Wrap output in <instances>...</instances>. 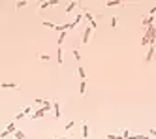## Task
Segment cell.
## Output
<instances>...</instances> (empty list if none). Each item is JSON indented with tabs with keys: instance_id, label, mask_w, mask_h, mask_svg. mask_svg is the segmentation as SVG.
I'll use <instances>...</instances> for the list:
<instances>
[{
	"instance_id": "cell-28",
	"label": "cell",
	"mask_w": 156,
	"mask_h": 139,
	"mask_svg": "<svg viewBox=\"0 0 156 139\" xmlns=\"http://www.w3.org/2000/svg\"><path fill=\"white\" fill-rule=\"evenodd\" d=\"M55 139H68V136H60V137H55Z\"/></svg>"
},
{
	"instance_id": "cell-11",
	"label": "cell",
	"mask_w": 156,
	"mask_h": 139,
	"mask_svg": "<svg viewBox=\"0 0 156 139\" xmlns=\"http://www.w3.org/2000/svg\"><path fill=\"white\" fill-rule=\"evenodd\" d=\"M79 94H81V96H85V94H87V81L79 83Z\"/></svg>"
},
{
	"instance_id": "cell-6",
	"label": "cell",
	"mask_w": 156,
	"mask_h": 139,
	"mask_svg": "<svg viewBox=\"0 0 156 139\" xmlns=\"http://www.w3.org/2000/svg\"><path fill=\"white\" fill-rule=\"evenodd\" d=\"M145 60H147V62L154 60V45L149 47V51H147V55H145Z\"/></svg>"
},
{
	"instance_id": "cell-8",
	"label": "cell",
	"mask_w": 156,
	"mask_h": 139,
	"mask_svg": "<svg viewBox=\"0 0 156 139\" xmlns=\"http://www.w3.org/2000/svg\"><path fill=\"white\" fill-rule=\"evenodd\" d=\"M0 89H19L17 83H0Z\"/></svg>"
},
{
	"instance_id": "cell-14",
	"label": "cell",
	"mask_w": 156,
	"mask_h": 139,
	"mask_svg": "<svg viewBox=\"0 0 156 139\" xmlns=\"http://www.w3.org/2000/svg\"><path fill=\"white\" fill-rule=\"evenodd\" d=\"M77 75H79V77H81V79H83V81H85V77H87V73H85V68H83V66H79V68H77Z\"/></svg>"
},
{
	"instance_id": "cell-19",
	"label": "cell",
	"mask_w": 156,
	"mask_h": 139,
	"mask_svg": "<svg viewBox=\"0 0 156 139\" xmlns=\"http://www.w3.org/2000/svg\"><path fill=\"white\" fill-rule=\"evenodd\" d=\"M105 139H122V136H117V133H105Z\"/></svg>"
},
{
	"instance_id": "cell-16",
	"label": "cell",
	"mask_w": 156,
	"mask_h": 139,
	"mask_svg": "<svg viewBox=\"0 0 156 139\" xmlns=\"http://www.w3.org/2000/svg\"><path fill=\"white\" fill-rule=\"evenodd\" d=\"M43 26H45V28H57V25H55V23H51V21H43Z\"/></svg>"
},
{
	"instance_id": "cell-24",
	"label": "cell",
	"mask_w": 156,
	"mask_h": 139,
	"mask_svg": "<svg viewBox=\"0 0 156 139\" xmlns=\"http://www.w3.org/2000/svg\"><path fill=\"white\" fill-rule=\"evenodd\" d=\"M49 6H51L49 2H42V4H40V10H45V8H49Z\"/></svg>"
},
{
	"instance_id": "cell-10",
	"label": "cell",
	"mask_w": 156,
	"mask_h": 139,
	"mask_svg": "<svg viewBox=\"0 0 156 139\" xmlns=\"http://www.w3.org/2000/svg\"><path fill=\"white\" fill-rule=\"evenodd\" d=\"M83 139H89V122L83 120Z\"/></svg>"
},
{
	"instance_id": "cell-21",
	"label": "cell",
	"mask_w": 156,
	"mask_h": 139,
	"mask_svg": "<svg viewBox=\"0 0 156 139\" xmlns=\"http://www.w3.org/2000/svg\"><path fill=\"white\" fill-rule=\"evenodd\" d=\"M25 6H28V2H17L15 4V10H23Z\"/></svg>"
},
{
	"instance_id": "cell-2",
	"label": "cell",
	"mask_w": 156,
	"mask_h": 139,
	"mask_svg": "<svg viewBox=\"0 0 156 139\" xmlns=\"http://www.w3.org/2000/svg\"><path fill=\"white\" fill-rule=\"evenodd\" d=\"M92 32H94V30L90 28V26H85V30H83V38H81V45H87V43H89Z\"/></svg>"
},
{
	"instance_id": "cell-17",
	"label": "cell",
	"mask_w": 156,
	"mask_h": 139,
	"mask_svg": "<svg viewBox=\"0 0 156 139\" xmlns=\"http://www.w3.org/2000/svg\"><path fill=\"white\" fill-rule=\"evenodd\" d=\"M75 126V120H70V122H66V126H64V130H66V132H70L71 128H73Z\"/></svg>"
},
{
	"instance_id": "cell-20",
	"label": "cell",
	"mask_w": 156,
	"mask_h": 139,
	"mask_svg": "<svg viewBox=\"0 0 156 139\" xmlns=\"http://www.w3.org/2000/svg\"><path fill=\"white\" fill-rule=\"evenodd\" d=\"M23 115H25V117L26 115H32V105H26L25 109H23Z\"/></svg>"
},
{
	"instance_id": "cell-18",
	"label": "cell",
	"mask_w": 156,
	"mask_h": 139,
	"mask_svg": "<svg viewBox=\"0 0 156 139\" xmlns=\"http://www.w3.org/2000/svg\"><path fill=\"white\" fill-rule=\"evenodd\" d=\"M73 57H75V60H81V51L77 47H73Z\"/></svg>"
},
{
	"instance_id": "cell-13",
	"label": "cell",
	"mask_w": 156,
	"mask_h": 139,
	"mask_svg": "<svg viewBox=\"0 0 156 139\" xmlns=\"http://www.w3.org/2000/svg\"><path fill=\"white\" fill-rule=\"evenodd\" d=\"M38 58H40L42 62H49V58H51V57H49L47 53H40V55H38Z\"/></svg>"
},
{
	"instance_id": "cell-12",
	"label": "cell",
	"mask_w": 156,
	"mask_h": 139,
	"mask_svg": "<svg viewBox=\"0 0 156 139\" xmlns=\"http://www.w3.org/2000/svg\"><path fill=\"white\" fill-rule=\"evenodd\" d=\"M115 6H122L121 0H113V2H105V8H115Z\"/></svg>"
},
{
	"instance_id": "cell-23",
	"label": "cell",
	"mask_w": 156,
	"mask_h": 139,
	"mask_svg": "<svg viewBox=\"0 0 156 139\" xmlns=\"http://www.w3.org/2000/svg\"><path fill=\"white\" fill-rule=\"evenodd\" d=\"M21 118H25V115H23V111H21V113H17V115H15V117H13V120H21Z\"/></svg>"
},
{
	"instance_id": "cell-15",
	"label": "cell",
	"mask_w": 156,
	"mask_h": 139,
	"mask_svg": "<svg viewBox=\"0 0 156 139\" xmlns=\"http://www.w3.org/2000/svg\"><path fill=\"white\" fill-rule=\"evenodd\" d=\"M13 137H15V139H26L25 133H23L21 130H15V132H13Z\"/></svg>"
},
{
	"instance_id": "cell-26",
	"label": "cell",
	"mask_w": 156,
	"mask_h": 139,
	"mask_svg": "<svg viewBox=\"0 0 156 139\" xmlns=\"http://www.w3.org/2000/svg\"><path fill=\"white\" fill-rule=\"evenodd\" d=\"M34 104H38V105H43V100H42V98H36V100H34Z\"/></svg>"
},
{
	"instance_id": "cell-9",
	"label": "cell",
	"mask_w": 156,
	"mask_h": 139,
	"mask_svg": "<svg viewBox=\"0 0 156 139\" xmlns=\"http://www.w3.org/2000/svg\"><path fill=\"white\" fill-rule=\"evenodd\" d=\"M77 6H79V2H75V0H73V2H70V4H68V8H66V15L71 13V11H73Z\"/></svg>"
},
{
	"instance_id": "cell-4",
	"label": "cell",
	"mask_w": 156,
	"mask_h": 139,
	"mask_svg": "<svg viewBox=\"0 0 156 139\" xmlns=\"http://www.w3.org/2000/svg\"><path fill=\"white\" fill-rule=\"evenodd\" d=\"M45 113H47V111L45 109H43V107H40V109L38 111H34V113H32V120H38V118H42V117H45Z\"/></svg>"
},
{
	"instance_id": "cell-27",
	"label": "cell",
	"mask_w": 156,
	"mask_h": 139,
	"mask_svg": "<svg viewBox=\"0 0 156 139\" xmlns=\"http://www.w3.org/2000/svg\"><path fill=\"white\" fill-rule=\"evenodd\" d=\"M137 139H150V136H139Z\"/></svg>"
},
{
	"instance_id": "cell-1",
	"label": "cell",
	"mask_w": 156,
	"mask_h": 139,
	"mask_svg": "<svg viewBox=\"0 0 156 139\" xmlns=\"http://www.w3.org/2000/svg\"><path fill=\"white\" fill-rule=\"evenodd\" d=\"M15 130H17V128H15V120H11L10 124L6 126V130H4V132H0V139H6L8 136H13Z\"/></svg>"
},
{
	"instance_id": "cell-3",
	"label": "cell",
	"mask_w": 156,
	"mask_h": 139,
	"mask_svg": "<svg viewBox=\"0 0 156 139\" xmlns=\"http://www.w3.org/2000/svg\"><path fill=\"white\" fill-rule=\"evenodd\" d=\"M141 25H143V28H149V26H153L154 25V15H145L143 17V21H141Z\"/></svg>"
},
{
	"instance_id": "cell-5",
	"label": "cell",
	"mask_w": 156,
	"mask_h": 139,
	"mask_svg": "<svg viewBox=\"0 0 156 139\" xmlns=\"http://www.w3.org/2000/svg\"><path fill=\"white\" fill-rule=\"evenodd\" d=\"M53 111H55V118H60V102L58 100H53Z\"/></svg>"
},
{
	"instance_id": "cell-25",
	"label": "cell",
	"mask_w": 156,
	"mask_h": 139,
	"mask_svg": "<svg viewBox=\"0 0 156 139\" xmlns=\"http://www.w3.org/2000/svg\"><path fill=\"white\" fill-rule=\"evenodd\" d=\"M149 133H150V137H156V128H150Z\"/></svg>"
},
{
	"instance_id": "cell-22",
	"label": "cell",
	"mask_w": 156,
	"mask_h": 139,
	"mask_svg": "<svg viewBox=\"0 0 156 139\" xmlns=\"http://www.w3.org/2000/svg\"><path fill=\"white\" fill-rule=\"evenodd\" d=\"M111 26H113V28H117V26H119V21H117V17H111Z\"/></svg>"
},
{
	"instance_id": "cell-7",
	"label": "cell",
	"mask_w": 156,
	"mask_h": 139,
	"mask_svg": "<svg viewBox=\"0 0 156 139\" xmlns=\"http://www.w3.org/2000/svg\"><path fill=\"white\" fill-rule=\"evenodd\" d=\"M57 62H58V66L64 64V51H62V47H58V51H57Z\"/></svg>"
}]
</instances>
